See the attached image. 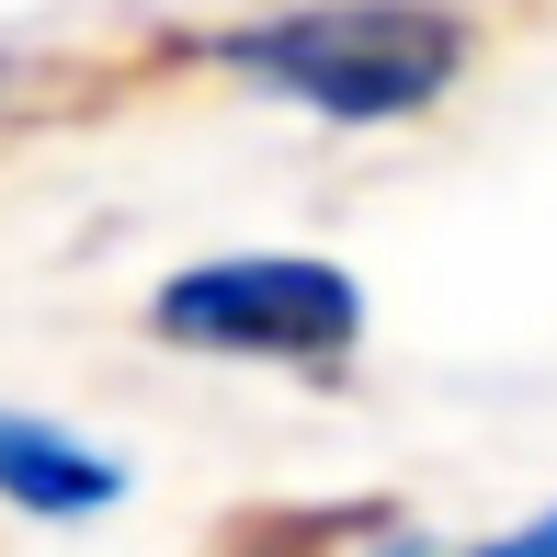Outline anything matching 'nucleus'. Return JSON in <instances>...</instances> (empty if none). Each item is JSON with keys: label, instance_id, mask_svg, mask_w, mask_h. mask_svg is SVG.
Wrapping results in <instances>:
<instances>
[{"label": "nucleus", "instance_id": "obj_1", "mask_svg": "<svg viewBox=\"0 0 557 557\" xmlns=\"http://www.w3.org/2000/svg\"><path fill=\"white\" fill-rule=\"evenodd\" d=\"M216 69H239L273 103H308L331 125H398L467 69V35L421 0H319V12H273L216 35Z\"/></svg>", "mask_w": 557, "mask_h": 557}, {"label": "nucleus", "instance_id": "obj_2", "mask_svg": "<svg viewBox=\"0 0 557 557\" xmlns=\"http://www.w3.org/2000/svg\"><path fill=\"white\" fill-rule=\"evenodd\" d=\"M171 342L194 352H262V364H342L364 342V296H352L342 262H308V250H250V262H194L160 285Z\"/></svg>", "mask_w": 557, "mask_h": 557}, {"label": "nucleus", "instance_id": "obj_3", "mask_svg": "<svg viewBox=\"0 0 557 557\" xmlns=\"http://www.w3.org/2000/svg\"><path fill=\"white\" fill-rule=\"evenodd\" d=\"M0 500H12V512H46V523H81V512H114L125 500V467L91 455L81 433H58V421L0 410Z\"/></svg>", "mask_w": 557, "mask_h": 557}, {"label": "nucleus", "instance_id": "obj_4", "mask_svg": "<svg viewBox=\"0 0 557 557\" xmlns=\"http://www.w3.org/2000/svg\"><path fill=\"white\" fill-rule=\"evenodd\" d=\"M478 557H557V512H535V523H512L500 546H478Z\"/></svg>", "mask_w": 557, "mask_h": 557}, {"label": "nucleus", "instance_id": "obj_5", "mask_svg": "<svg viewBox=\"0 0 557 557\" xmlns=\"http://www.w3.org/2000/svg\"><path fill=\"white\" fill-rule=\"evenodd\" d=\"M375 557H433V546H421V535H387V546H375Z\"/></svg>", "mask_w": 557, "mask_h": 557}]
</instances>
